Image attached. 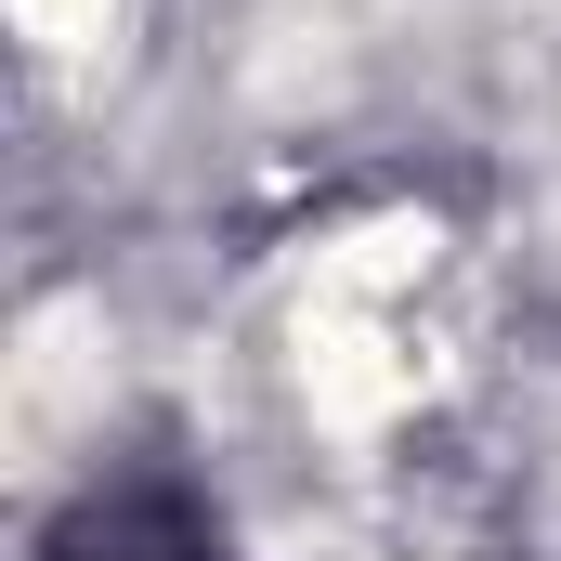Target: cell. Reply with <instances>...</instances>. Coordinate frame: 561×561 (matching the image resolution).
Returning <instances> with one entry per match:
<instances>
[{
    "label": "cell",
    "mask_w": 561,
    "mask_h": 561,
    "mask_svg": "<svg viewBox=\"0 0 561 561\" xmlns=\"http://www.w3.org/2000/svg\"><path fill=\"white\" fill-rule=\"evenodd\" d=\"M92 13H105V0H26V26H39V39H79Z\"/></svg>",
    "instance_id": "obj_1"
}]
</instances>
